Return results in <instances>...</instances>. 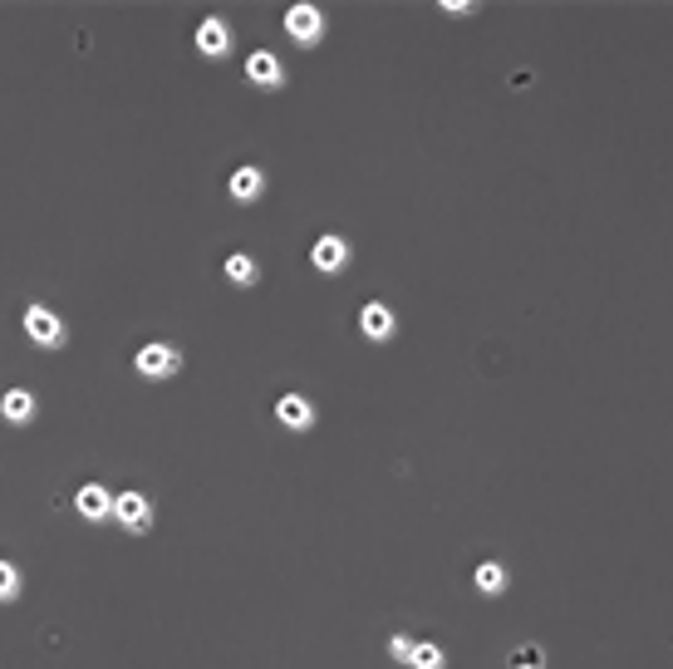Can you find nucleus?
<instances>
[{
	"label": "nucleus",
	"instance_id": "obj_1",
	"mask_svg": "<svg viewBox=\"0 0 673 669\" xmlns=\"http://www.w3.org/2000/svg\"><path fill=\"white\" fill-rule=\"evenodd\" d=\"M25 340H35L40 350H64V340H69V330H64V320H59L50 305H25Z\"/></svg>",
	"mask_w": 673,
	"mask_h": 669
},
{
	"label": "nucleus",
	"instance_id": "obj_2",
	"mask_svg": "<svg viewBox=\"0 0 673 669\" xmlns=\"http://www.w3.org/2000/svg\"><path fill=\"white\" fill-rule=\"evenodd\" d=\"M113 522L128 532V537H143L153 527V502L133 487V492H113Z\"/></svg>",
	"mask_w": 673,
	"mask_h": 669
},
{
	"label": "nucleus",
	"instance_id": "obj_3",
	"mask_svg": "<svg viewBox=\"0 0 673 669\" xmlns=\"http://www.w3.org/2000/svg\"><path fill=\"white\" fill-rule=\"evenodd\" d=\"M285 35H290L295 45H320V40H325V10L310 5V0L290 5V10H285Z\"/></svg>",
	"mask_w": 673,
	"mask_h": 669
},
{
	"label": "nucleus",
	"instance_id": "obj_4",
	"mask_svg": "<svg viewBox=\"0 0 673 669\" xmlns=\"http://www.w3.org/2000/svg\"><path fill=\"white\" fill-rule=\"evenodd\" d=\"M133 369L143 374V379H172L177 369H182V350H172V345H163V340H153V345H143L138 355H133Z\"/></svg>",
	"mask_w": 673,
	"mask_h": 669
},
{
	"label": "nucleus",
	"instance_id": "obj_5",
	"mask_svg": "<svg viewBox=\"0 0 673 669\" xmlns=\"http://www.w3.org/2000/svg\"><path fill=\"white\" fill-rule=\"evenodd\" d=\"M359 335L374 340V345H389L393 335H398V315H393L384 301H369L359 310Z\"/></svg>",
	"mask_w": 673,
	"mask_h": 669
},
{
	"label": "nucleus",
	"instance_id": "obj_6",
	"mask_svg": "<svg viewBox=\"0 0 673 669\" xmlns=\"http://www.w3.org/2000/svg\"><path fill=\"white\" fill-rule=\"evenodd\" d=\"M197 55L202 60H226L231 55V25H226L222 15H207L197 25Z\"/></svg>",
	"mask_w": 673,
	"mask_h": 669
},
{
	"label": "nucleus",
	"instance_id": "obj_7",
	"mask_svg": "<svg viewBox=\"0 0 673 669\" xmlns=\"http://www.w3.org/2000/svg\"><path fill=\"white\" fill-rule=\"evenodd\" d=\"M74 512L84 517V522H109L113 517V492L104 483H84L74 492Z\"/></svg>",
	"mask_w": 673,
	"mask_h": 669
},
{
	"label": "nucleus",
	"instance_id": "obj_8",
	"mask_svg": "<svg viewBox=\"0 0 673 669\" xmlns=\"http://www.w3.org/2000/svg\"><path fill=\"white\" fill-rule=\"evenodd\" d=\"M310 261H315L320 276H339L349 266V242L344 237H320V242L310 246Z\"/></svg>",
	"mask_w": 673,
	"mask_h": 669
},
{
	"label": "nucleus",
	"instance_id": "obj_9",
	"mask_svg": "<svg viewBox=\"0 0 673 669\" xmlns=\"http://www.w3.org/2000/svg\"><path fill=\"white\" fill-rule=\"evenodd\" d=\"M35 409H40V404H35L30 389H5V394H0V419H5L10 428L35 424Z\"/></svg>",
	"mask_w": 673,
	"mask_h": 669
},
{
	"label": "nucleus",
	"instance_id": "obj_10",
	"mask_svg": "<svg viewBox=\"0 0 673 669\" xmlns=\"http://www.w3.org/2000/svg\"><path fill=\"white\" fill-rule=\"evenodd\" d=\"M246 79L256 84V89H281L285 84V64L271 55V50H256L251 60H246Z\"/></svg>",
	"mask_w": 673,
	"mask_h": 669
},
{
	"label": "nucleus",
	"instance_id": "obj_11",
	"mask_svg": "<svg viewBox=\"0 0 673 669\" xmlns=\"http://www.w3.org/2000/svg\"><path fill=\"white\" fill-rule=\"evenodd\" d=\"M226 192H231V202H261V192H266V173L256 168V163H246V168H236L231 173V183H226Z\"/></svg>",
	"mask_w": 673,
	"mask_h": 669
},
{
	"label": "nucleus",
	"instance_id": "obj_12",
	"mask_svg": "<svg viewBox=\"0 0 673 669\" xmlns=\"http://www.w3.org/2000/svg\"><path fill=\"white\" fill-rule=\"evenodd\" d=\"M276 419H281L290 433H305V428H315V404H310V399H300V394H281Z\"/></svg>",
	"mask_w": 673,
	"mask_h": 669
},
{
	"label": "nucleus",
	"instance_id": "obj_13",
	"mask_svg": "<svg viewBox=\"0 0 673 669\" xmlns=\"http://www.w3.org/2000/svg\"><path fill=\"white\" fill-rule=\"evenodd\" d=\"M222 271H226L231 286H256V281H261V261L246 256V251H231V256L222 261Z\"/></svg>",
	"mask_w": 673,
	"mask_h": 669
},
{
	"label": "nucleus",
	"instance_id": "obj_14",
	"mask_svg": "<svg viewBox=\"0 0 673 669\" xmlns=\"http://www.w3.org/2000/svg\"><path fill=\"white\" fill-rule=\"evenodd\" d=\"M506 581H511V576H506V566H502V561H482V566L472 571V586H477L482 596H502V591H506Z\"/></svg>",
	"mask_w": 673,
	"mask_h": 669
},
{
	"label": "nucleus",
	"instance_id": "obj_15",
	"mask_svg": "<svg viewBox=\"0 0 673 669\" xmlns=\"http://www.w3.org/2000/svg\"><path fill=\"white\" fill-rule=\"evenodd\" d=\"M408 669H448V655H443V645H438V640H418V650H413Z\"/></svg>",
	"mask_w": 673,
	"mask_h": 669
},
{
	"label": "nucleus",
	"instance_id": "obj_16",
	"mask_svg": "<svg viewBox=\"0 0 673 669\" xmlns=\"http://www.w3.org/2000/svg\"><path fill=\"white\" fill-rule=\"evenodd\" d=\"M20 591H25V576H20V566L0 556V601H15Z\"/></svg>",
	"mask_w": 673,
	"mask_h": 669
},
{
	"label": "nucleus",
	"instance_id": "obj_17",
	"mask_svg": "<svg viewBox=\"0 0 673 669\" xmlns=\"http://www.w3.org/2000/svg\"><path fill=\"white\" fill-rule=\"evenodd\" d=\"M413 650H418V640H413V635H393V640H389V655L398 660V665H408V660H413Z\"/></svg>",
	"mask_w": 673,
	"mask_h": 669
},
{
	"label": "nucleus",
	"instance_id": "obj_18",
	"mask_svg": "<svg viewBox=\"0 0 673 669\" xmlns=\"http://www.w3.org/2000/svg\"><path fill=\"white\" fill-rule=\"evenodd\" d=\"M443 10H448V15H472L477 5H467V0H443Z\"/></svg>",
	"mask_w": 673,
	"mask_h": 669
},
{
	"label": "nucleus",
	"instance_id": "obj_19",
	"mask_svg": "<svg viewBox=\"0 0 673 669\" xmlns=\"http://www.w3.org/2000/svg\"><path fill=\"white\" fill-rule=\"evenodd\" d=\"M516 669H541V660H521V665Z\"/></svg>",
	"mask_w": 673,
	"mask_h": 669
}]
</instances>
